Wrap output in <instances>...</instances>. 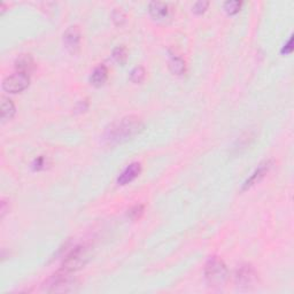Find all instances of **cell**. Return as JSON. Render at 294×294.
I'll list each match as a JSON object with an SVG mask.
<instances>
[{
	"label": "cell",
	"mask_w": 294,
	"mask_h": 294,
	"mask_svg": "<svg viewBox=\"0 0 294 294\" xmlns=\"http://www.w3.org/2000/svg\"><path fill=\"white\" fill-rule=\"evenodd\" d=\"M75 279L71 277V272L60 270L54 274L44 284V290L50 293H67L75 290Z\"/></svg>",
	"instance_id": "4"
},
{
	"label": "cell",
	"mask_w": 294,
	"mask_h": 294,
	"mask_svg": "<svg viewBox=\"0 0 294 294\" xmlns=\"http://www.w3.org/2000/svg\"><path fill=\"white\" fill-rule=\"evenodd\" d=\"M292 44H293V38H290V40L288 41V44L284 45V47H283L282 53H283V54H284V53H285V54L292 53V51H293Z\"/></svg>",
	"instance_id": "21"
},
{
	"label": "cell",
	"mask_w": 294,
	"mask_h": 294,
	"mask_svg": "<svg viewBox=\"0 0 294 294\" xmlns=\"http://www.w3.org/2000/svg\"><path fill=\"white\" fill-rule=\"evenodd\" d=\"M145 76H146L145 69L141 67V66L134 68L130 73V79L131 82H134L135 84H141L143 80L145 79Z\"/></svg>",
	"instance_id": "16"
},
{
	"label": "cell",
	"mask_w": 294,
	"mask_h": 294,
	"mask_svg": "<svg viewBox=\"0 0 294 294\" xmlns=\"http://www.w3.org/2000/svg\"><path fill=\"white\" fill-rule=\"evenodd\" d=\"M148 10L150 16L155 20H164L169 14V7L166 2L153 1L149 3Z\"/></svg>",
	"instance_id": "11"
},
{
	"label": "cell",
	"mask_w": 294,
	"mask_h": 294,
	"mask_svg": "<svg viewBox=\"0 0 294 294\" xmlns=\"http://www.w3.org/2000/svg\"><path fill=\"white\" fill-rule=\"evenodd\" d=\"M169 69L175 75H183L186 72L185 61L180 57H173L169 61Z\"/></svg>",
	"instance_id": "14"
},
{
	"label": "cell",
	"mask_w": 294,
	"mask_h": 294,
	"mask_svg": "<svg viewBox=\"0 0 294 294\" xmlns=\"http://www.w3.org/2000/svg\"><path fill=\"white\" fill-rule=\"evenodd\" d=\"M80 43V30L78 26L69 27L64 34V44L67 51L75 54L79 48Z\"/></svg>",
	"instance_id": "7"
},
{
	"label": "cell",
	"mask_w": 294,
	"mask_h": 294,
	"mask_svg": "<svg viewBox=\"0 0 294 294\" xmlns=\"http://www.w3.org/2000/svg\"><path fill=\"white\" fill-rule=\"evenodd\" d=\"M227 268L224 262L218 257H213L205 265L206 281L213 288H220L227 279Z\"/></svg>",
	"instance_id": "2"
},
{
	"label": "cell",
	"mask_w": 294,
	"mask_h": 294,
	"mask_svg": "<svg viewBox=\"0 0 294 294\" xmlns=\"http://www.w3.org/2000/svg\"><path fill=\"white\" fill-rule=\"evenodd\" d=\"M90 260V251L84 245H78L69 252L65 257L61 270L67 272H75L82 269Z\"/></svg>",
	"instance_id": "3"
},
{
	"label": "cell",
	"mask_w": 294,
	"mask_h": 294,
	"mask_svg": "<svg viewBox=\"0 0 294 294\" xmlns=\"http://www.w3.org/2000/svg\"><path fill=\"white\" fill-rule=\"evenodd\" d=\"M241 5H243V2L240 1H226L224 3V9H225V12L227 14L233 15V14H237L239 12L241 8Z\"/></svg>",
	"instance_id": "17"
},
{
	"label": "cell",
	"mask_w": 294,
	"mask_h": 294,
	"mask_svg": "<svg viewBox=\"0 0 294 294\" xmlns=\"http://www.w3.org/2000/svg\"><path fill=\"white\" fill-rule=\"evenodd\" d=\"M142 173V166L139 162H134L125 168L120 176L117 178V183L120 185H127L135 181Z\"/></svg>",
	"instance_id": "8"
},
{
	"label": "cell",
	"mask_w": 294,
	"mask_h": 294,
	"mask_svg": "<svg viewBox=\"0 0 294 294\" xmlns=\"http://www.w3.org/2000/svg\"><path fill=\"white\" fill-rule=\"evenodd\" d=\"M208 5H209L208 1H198L194 3L193 7H192V10H193L195 14H202L206 12Z\"/></svg>",
	"instance_id": "19"
},
{
	"label": "cell",
	"mask_w": 294,
	"mask_h": 294,
	"mask_svg": "<svg viewBox=\"0 0 294 294\" xmlns=\"http://www.w3.org/2000/svg\"><path fill=\"white\" fill-rule=\"evenodd\" d=\"M143 129H144V124L139 117L134 115L122 117L121 120L115 121L106 129L104 134V141L108 145L122 144L137 136Z\"/></svg>",
	"instance_id": "1"
},
{
	"label": "cell",
	"mask_w": 294,
	"mask_h": 294,
	"mask_svg": "<svg viewBox=\"0 0 294 294\" xmlns=\"http://www.w3.org/2000/svg\"><path fill=\"white\" fill-rule=\"evenodd\" d=\"M30 78L29 75L26 74L16 72L13 75L7 76L5 79L2 80V89L8 93H19L22 92L29 86Z\"/></svg>",
	"instance_id": "5"
},
{
	"label": "cell",
	"mask_w": 294,
	"mask_h": 294,
	"mask_svg": "<svg viewBox=\"0 0 294 294\" xmlns=\"http://www.w3.org/2000/svg\"><path fill=\"white\" fill-rule=\"evenodd\" d=\"M15 114V105L9 98L1 97V120H10Z\"/></svg>",
	"instance_id": "13"
},
{
	"label": "cell",
	"mask_w": 294,
	"mask_h": 294,
	"mask_svg": "<svg viewBox=\"0 0 294 294\" xmlns=\"http://www.w3.org/2000/svg\"><path fill=\"white\" fill-rule=\"evenodd\" d=\"M270 168H271L270 161H267V162L260 164V167H258L257 169L254 171L253 175H252V176L248 178L246 182H245L244 185H243V188H241V190L246 191V190H248V188H251L252 186H253V185L257 184L258 182H260L262 178H263L265 175L268 174V171L270 170Z\"/></svg>",
	"instance_id": "9"
},
{
	"label": "cell",
	"mask_w": 294,
	"mask_h": 294,
	"mask_svg": "<svg viewBox=\"0 0 294 294\" xmlns=\"http://www.w3.org/2000/svg\"><path fill=\"white\" fill-rule=\"evenodd\" d=\"M143 213H144V206L143 205H136L134 207L128 211V216L131 220H139L142 218Z\"/></svg>",
	"instance_id": "18"
},
{
	"label": "cell",
	"mask_w": 294,
	"mask_h": 294,
	"mask_svg": "<svg viewBox=\"0 0 294 294\" xmlns=\"http://www.w3.org/2000/svg\"><path fill=\"white\" fill-rule=\"evenodd\" d=\"M107 79H108V71L104 65L98 66V67L93 71L92 75H91V77H90L91 84L96 87L103 86L104 84L106 83Z\"/></svg>",
	"instance_id": "12"
},
{
	"label": "cell",
	"mask_w": 294,
	"mask_h": 294,
	"mask_svg": "<svg viewBox=\"0 0 294 294\" xmlns=\"http://www.w3.org/2000/svg\"><path fill=\"white\" fill-rule=\"evenodd\" d=\"M15 68L19 73L29 75V74L35 69V62L33 60V58H31V55L21 54L20 57L15 60Z\"/></svg>",
	"instance_id": "10"
},
{
	"label": "cell",
	"mask_w": 294,
	"mask_h": 294,
	"mask_svg": "<svg viewBox=\"0 0 294 294\" xmlns=\"http://www.w3.org/2000/svg\"><path fill=\"white\" fill-rule=\"evenodd\" d=\"M111 16H113V21L116 26H122L125 21V15L122 13V10H118V9L114 10L113 14H111Z\"/></svg>",
	"instance_id": "20"
},
{
	"label": "cell",
	"mask_w": 294,
	"mask_h": 294,
	"mask_svg": "<svg viewBox=\"0 0 294 294\" xmlns=\"http://www.w3.org/2000/svg\"><path fill=\"white\" fill-rule=\"evenodd\" d=\"M113 58H114V60L117 62V64L123 66L128 60L127 48H125L124 46H117L113 51Z\"/></svg>",
	"instance_id": "15"
},
{
	"label": "cell",
	"mask_w": 294,
	"mask_h": 294,
	"mask_svg": "<svg viewBox=\"0 0 294 294\" xmlns=\"http://www.w3.org/2000/svg\"><path fill=\"white\" fill-rule=\"evenodd\" d=\"M257 281V274L255 271L253 265L251 264H241L237 269L236 275H234V282L238 288L250 289Z\"/></svg>",
	"instance_id": "6"
},
{
	"label": "cell",
	"mask_w": 294,
	"mask_h": 294,
	"mask_svg": "<svg viewBox=\"0 0 294 294\" xmlns=\"http://www.w3.org/2000/svg\"><path fill=\"white\" fill-rule=\"evenodd\" d=\"M44 166H45L44 157H38V159L35 161V163H34V168H35V169H37V170H39V169H41V168H44Z\"/></svg>",
	"instance_id": "22"
}]
</instances>
